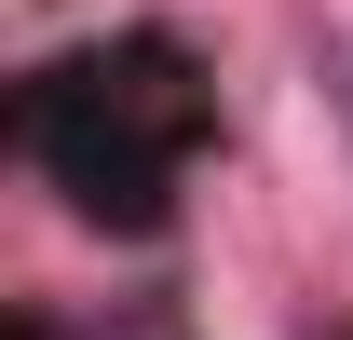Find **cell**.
<instances>
[{"label": "cell", "mask_w": 353, "mask_h": 340, "mask_svg": "<svg viewBox=\"0 0 353 340\" xmlns=\"http://www.w3.org/2000/svg\"><path fill=\"white\" fill-rule=\"evenodd\" d=\"M14 136H28V164L68 191V218H95V232H163L190 150L218 136V82L190 68L176 28H109V41L28 68Z\"/></svg>", "instance_id": "cell-1"}, {"label": "cell", "mask_w": 353, "mask_h": 340, "mask_svg": "<svg viewBox=\"0 0 353 340\" xmlns=\"http://www.w3.org/2000/svg\"><path fill=\"white\" fill-rule=\"evenodd\" d=\"M14 340H176L163 313H109V327H68V313H14Z\"/></svg>", "instance_id": "cell-2"}, {"label": "cell", "mask_w": 353, "mask_h": 340, "mask_svg": "<svg viewBox=\"0 0 353 340\" xmlns=\"http://www.w3.org/2000/svg\"><path fill=\"white\" fill-rule=\"evenodd\" d=\"M312 82H326V109H340V136H353V55H326Z\"/></svg>", "instance_id": "cell-3"}]
</instances>
